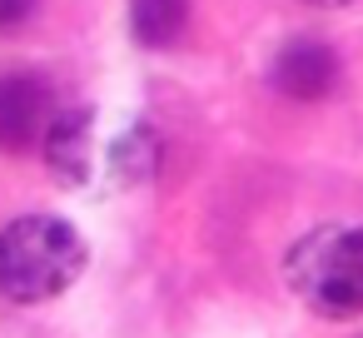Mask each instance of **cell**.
Segmentation results:
<instances>
[{
  "instance_id": "6da1fadb",
  "label": "cell",
  "mask_w": 363,
  "mask_h": 338,
  "mask_svg": "<svg viewBox=\"0 0 363 338\" xmlns=\"http://www.w3.org/2000/svg\"><path fill=\"white\" fill-rule=\"evenodd\" d=\"M90 249L80 229L60 214H21L0 229V298L50 303L80 283Z\"/></svg>"
},
{
  "instance_id": "7a4b0ae2",
  "label": "cell",
  "mask_w": 363,
  "mask_h": 338,
  "mask_svg": "<svg viewBox=\"0 0 363 338\" xmlns=\"http://www.w3.org/2000/svg\"><path fill=\"white\" fill-rule=\"evenodd\" d=\"M289 293L333 323L363 318V224H318L284 254Z\"/></svg>"
},
{
  "instance_id": "3957f363",
  "label": "cell",
  "mask_w": 363,
  "mask_h": 338,
  "mask_svg": "<svg viewBox=\"0 0 363 338\" xmlns=\"http://www.w3.org/2000/svg\"><path fill=\"white\" fill-rule=\"evenodd\" d=\"M55 85L35 70L0 80V150L6 154H30L40 150L45 125L55 120Z\"/></svg>"
},
{
  "instance_id": "277c9868",
  "label": "cell",
  "mask_w": 363,
  "mask_h": 338,
  "mask_svg": "<svg viewBox=\"0 0 363 338\" xmlns=\"http://www.w3.org/2000/svg\"><path fill=\"white\" fill-rule=\"evenodd\" d=\"M269 80H274V90H279L284 100L318 105V100H328L333 85H338V50L323 45V40H313V35H298V40H289V45L274 55Z\"/></svg>"
},
{
  "instance_id": "5b68a950",
  "label": "cell",
  "mask_w": 363,
  "mask_h": 338,
  "mask_svg": "<svg viewBox=\"0 0 363 338\" xmlns=\"http://www.w3.org/2000/svg\"><path fill=\"white\" fill-rule=\"evenodd\" d=\"M40 154H45L50 174L65 179L70 189L90 184V174H95V105L55 110V120L40 135Z\"/></svg>"
},
{
  "instance_id": "8992f818",
  "label": "cell",
  "mask_w": 363,
  "mask_h": 338,
  "mask_svg": "<svg viewBox=\"0 0 363 338\" xmlns=\"http://www.w3.org/2000/svg\"><path fill=\"white\" fill-rule=\"evenodd\" d=\"M160 164H164V140H160V130L155 125H125L120 135H115V145L105 150V169H110V179L115 184H125V189H135V184H150L155 174H160Z\"/></svg>"
},
{
  "instance_id": "52a82bcc",
  "label": "cell",
  "mask_w": 363,
  "mask_h": 338,
  "mask_svg": "<svg viewBox=\"0 0 363 338\" xmlns=\"http://www.w3.org/2000/svg\"><path fill=\"white\" fill-rule=\"evenodd\" d=\"M184 26H189V0H130V35L145 50L179 45Z\"/></svg>"
},
{
  "instance_id": "ba28073f",
  "label": "cell",
  "mask_w": 363,
  "mask_h": 338,
  "mask_svg": "<svg viewBox=\"0 0 363 338\" xmlns=\"http://www.w3.org/2000/svg\"><path fill=\"white\" fill-rule=\"evenodd\" d=\"M40 11V0H0V30H21Z\"/></svg>"
},
{
  "instance_id": "9c48e42d",
  "label": "cell",
  "mask_w": 363,
  "mask_h": 338,
  "mask_svg": "<svg viewBox=\"0 0 363 338\" xmlns=\"http://www.w3.org/2000/svg\"><path fill=\"white\" fill-rule=\"evenodd\" d=\"M303 6H313V11H348V6H358V0H303Z\"/></svg>"
}]
</instances>
